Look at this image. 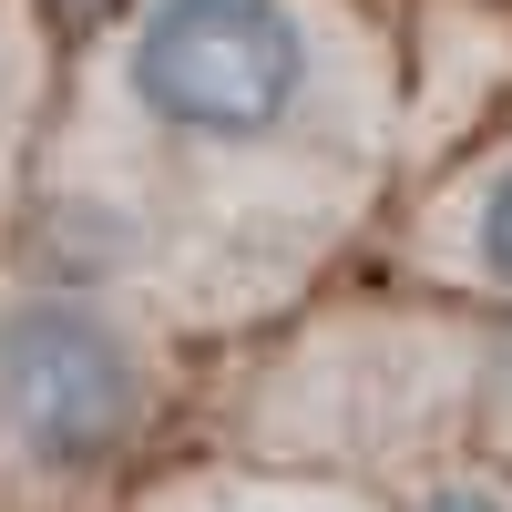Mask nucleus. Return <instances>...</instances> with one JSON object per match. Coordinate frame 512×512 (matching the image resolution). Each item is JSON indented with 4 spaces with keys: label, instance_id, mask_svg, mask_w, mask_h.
<instances>
[{
    "label": "nucleus",
    "instance_id": "5",
    "mask_svg": "<svg viewBox=\"0 0 512 512\" xmlns=\"http://www.w3.org/2000/svg\"><path fill=\"white\" fill-rule=\"evenodd\" d=\"M420 512H502L482 482H451V492H431V502H420Z\"/></svg>",
    "mask_w": 512,
    "mask_h": 512
},
{
    "label": "nucleus",
    "instance_id": "4",
    "mask_svg": "<svg viewBox=\"0 0 512 512\" xmlns=\"http://www.w3.org/2000/svg\"><path fill=\"white\" fill-rule=\"evenodd\" d=\"M31 82H41V41H31V11H21V0H0V205H11V175H21Z\"/></svg>",
    "mask_w": 512,
    "mask_h": 512
},
{
    "label": "nucleus",
    "instance_id": "1",
    "mask_svg": "<svg viewBox=\"0 0 512 512\" xmlns=\"http://www.w3.org/2000/svg\"><path fill=\"white\" fill-rule=\"evenodd\" d=\"M123 103L154 144L195 164H246L328 134L359 82L349 31L318 0H134L113 41Z\"/></svg>",
    "mask_w": 512,
    "mask_h": 512
},
{
    "label": "nucleus",
    "instance_id": "3",
    "mask_svg": "<svg viewBox=\"0 0 512 512\" xmlns=\"http://www.w3.org/2000/svg\"><path fill=\"white\" fill-rule=\"evenodd\" d=\"M441 256H451L461 287L512 297V154H492L482 175L441 205Z\"/></svg>",
    "mask_w": 512,
    "mask_h": 512
},
{
    "label": "nucleus",
    "instance_id": "2",
    "mask_svg": "<svg viewBox=\"0 0 512 512\" xmlns=\"http://www.w3.org/2000/svg\"><path fill=\"white\" fill-rule=\"evenodd\" d=\"M154 410V359L93 287L0 297V441L31 472H103Z\"/></svg>",
    "mask_w": 512,
    "mask_h": 512
}]
</instances>
